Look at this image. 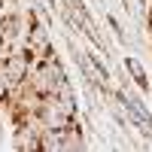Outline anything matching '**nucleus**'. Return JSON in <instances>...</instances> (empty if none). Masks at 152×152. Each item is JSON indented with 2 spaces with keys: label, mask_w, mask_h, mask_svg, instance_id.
<instances>
[{
  "label": "nucleus",
  "mask_w": 152,
  "mask_h": 152,
  "mask_svg": "<svg viewBox=\"0 0 152 152\" xmlns=\"http://www.w3.org/2000/svg\"><path fill=\"white\" fill-rule=\"evenodd\" d=\"M79 119V104H70L61 94L43 97V104L37 107V122L43 128H67L70 122Z\"/></svg>",
  "instance_id": "1"
},
{
  "label": "nucleus",
  "mask_w": 152,
  "mask_h": 152,
  "mask_svg": "<svg viewBox=\"0 0 152 152\" xmlns=\"http://www.w3.org/2000/svg\"><path fill=\"white\" fill-rule=\"evenodd\" d=\"M34 61L37 58L24 46H6L3 52H0V70L6 73V79L12 85H21V82H28V76L34 70Z\"/></svg>",
  "instance_id": "2"
},
{
  "label": "nucleus",
  "mask_w": 152,
  "mask_h": 152,
  "mask_svg": "<svg viewBox=\"0 0 152 152\" xmlns=\"http://www.w3.org/2000/svg\"><path fill=\"white\" fill-rule=\"evenodd\" d=\"M40 128L43 125L31 119V122H21V125H12V146L18 152H40Z\"/></svg>",
  "instance_id": "3"
},
{
  "label": "nucleus",
  "mask_w": 152,
  "mask_h": 152,
  "mask_svg": "<svg viewBox=\"0 0 152 152\" xmlns=\"http://www.w3.org/2000/svg\"><path fill=\"white\" fill-rule=\"evenodd\" d=\"M125 73L131 76V82L140 88V91H152L149 73H146V67L140 64V58H134V55H128V58H125Z\"/></svg>",
  "instance_id": "4"
},
{
  "label": "nucleus",
  "mask_w": 152,
  "mask_h": 152,
  "mask_svg": "<svg viewBox=\"0 0 152 152\" xmlns=\"http://www.w3.org/2000/svg\"><path fill=\"white\" fill-rule=\"evenodd\" d=\"M40 152H64V128H40Z\"/></svg>",
  "instance_id": "5"
},
{
  "label": "nucleus",
  "mask_w": 152,
  "mask_h": 152,
  "mask_svg": "<svg viewBox=\"0 0 152 152\" xmlns=\"http://www.w3.org/2000/svg\"><path fill=\"white\" fill-rule=\"evenodd\" d=\"M88 143H85V131H82V122L76 119V122H70L67 128H64V152H79V149H85Z\"/></svg>",
  "instance_id": "6"
},
{
  "label": "nucleus",
  "mask_w": 152,
  "mask_h": 152,
  "mask_svg": "<svg viewBox=\"0 0 152 152\" xmlns=\"http://www.w3.org/2000/svg\"><path fill=\"white\" fill-rule=\"evenodd\" d=\"M12 88H15V85H12V82L6 79V73L0 70V110H3V107L9 104V97H12Z\"/></svg>",
  "instance_id": "7"
},
{
  "label": "nucleus",
  "mask_w": 152,
  "mask_h": 152,
  "mask_svg": "<svg viewBox=\"0 0 152 152\" xmlns=\"http://www.w3.org/2000/svg\"><path fill=\"white\" fill-rule=\"evenodd\" d=\"M107 24L113 28V34H116V40H119V43H128V37H125V31H122V24H119L116 18H113V15H107Z\"/></svg>",
  "instance_id": "8"
},
{
  "label": "nucleus",
  "mask_w": 152,
  "mask_h": 152,
  "mask_svg": "<svg viewBox=\"0 0 152 152\" xmlns=\"http://www.w3.org/2000/svg\"><path fill=\"white\" fill-rule=\"evenodd\" d=\"M6 49V34H3V21H0V52Z\"/></svg>",
  "instance_id": "9"
},
{
  "label": "nucleus",
  "mask_w": 152,
  "mask_h": 152,
  "mask_svg": "<svg viewBox=\"0 0 152 152\" xmlns=\"http://www.w3.org/2000/svg\"><path fill=\"white\" fill-rule=\"evenodd\" d=\"M3 137H6V125L0 122V146H3Z\"/></svg>",
  "instance_id": "10"
},
{
  "label": "nucleus",
  "mask_w": 152,
  "mask_h": 152,
  "mask_svg": "<svg viewBox=\"0 0 152 152\" xmlns=\"http://www.w3.org/2000/svg\"><path fill=\"white\" fill-rule=\"evenodd\" d=\"M3 12H6V0H0V15H3Z\"/></svg>",
  "instance_id": "11"
}]
</instances>
